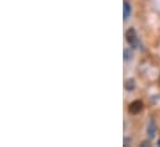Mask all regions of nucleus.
Segmentation results:
<instances>
[{"instance_id":"4","label":"nucleus","mask_w":160,"mask_h":147,"mask_svg":"<svg viewBox=\"0 0 160 147\" xmlns=\"http://www.w3.org/2000/svg\"><path fill=\"white\" fill-rule=\"evenodd\" d=\"M130 14H132V5L125 0L123 2V19H124V21H127L129 19Z\"/></svg>"},{"instance_id":"3","label":"nucleus","mask_w":160,"mask_h":147,"mask_svg":"<svg viewBox=\"0 0 160 147\" xmlns=\"http://www.w3.org/2000/svg\"><path fill=\"white\" fill-rule=\"evenodd\" d=\"M157 131H158V126H157L155 121L152 120V121L149 122L148 127H147V135H148V137L153 140V139L157 136Z\"/></svg>"},{"instance_id":"8","label":"nucleus","mask_w":160,"mask_h":147,"mask_svg":"<svg viewBox=\"0 0 160 147\" xmlns=\"http://www.w3.org/2000/svg\"><path fill=\"white\" fill-rule=\"evenodd\" d=\"M159 80H160V78H159Z\"/></svg>"},{"instance_id":"2","label":"nucleus","mask_w":160,"mask_h":147,"mask_svg":"<svg viewBox=\"0 0 160 147\" xmlns=\"http://www.w3.org/2000/svg\"><path fill=\"white\" fill-rule=\"evenodd\" d=\"M142 110H143V102H140V100H134L128 107V111L132 115H137V114H139Z\"/></svg>"},{"instance_id":"5","label":"nucleus","mask_w":160,"mask_h":147,"mask_svg":"<svg viewBox=\"0 0 160 147\" xmlns=\"http://www.w3.org/2000/svg\"><path fill=\"white\" fill-rule=\"evenodd\" d=\"M124 87H125V89L128 90V92H132V90H134L135 89V80L134 79H128L127 82H125V84H124Z\"/></svg>"},{"instance_id":"1","label":"nucleus","mask_w":160,"mask_h":147,"mask_svg":"<svg viewBox=\"0 0 160 147\" xmlns=\"http://www.w3.org/2000/svg\"><path fill=\"white\" fill-rule=\"evenodd\" d=\"M125 37H127V42L129 43V46H130L132 48H139V47H140V41H139L138 36H137V32H135L134 29L130 27V29L127 31Z\"/></svg>"},{"instance_id":"7","label":"nucleus","mask_w":160,"mask_h":147,"mask_svg":"<svg viewBox=\"0 0 160 147\" xmlns=\"http://www.w3.org/2000/svg\"><path fill=\"white\" fill-rule=\"evenodd\" d=\"M158 145H159V146H160V140H159V141H158Z\"/></svg>"},{"instance_id":"6","label":"nucleus","mask_w":160,"mask_h":147,"mask_svg":"<svg viewBox=\"0 0 160 147\" xmlns=\"http://www.w3.org/2000/svg\"><path fill=\"white\" fill-rule=\"evenodd\" d=\"M132 57H133L132 51L130 50H124V59L125 61H129V59H132Z\"/></svg>"}]
</instances>
